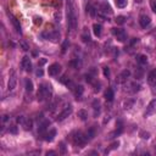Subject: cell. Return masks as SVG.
<instances>
[{
	"label": "cell",
	"instance_id": "1",
	"mask_svg": "<svg viewBox=\"0 0 156 156\" xmlns=\"http://www.w3.org/2000/svg\"><path fill=\"white\" fill-rule=\"evenodd\" d=\"M77 12L76 6L72 0H67V25L71 31H76L77 28Z\"/></svg>",
	"mask_w": 156,
	"mask_h": 156
},
{
	"label": "cell",
	"instance_id": "2",
	"mask_svg": "<svg viewBox=\"0 0 156 156\" xmlns=\"http://www.w3.org/2000/svg\"><path fill=\"white\" fill-rule=\"evenodd\" d=\"M37 96H38L39 101H44L46 99H50V96H51V87L48 84H42L39 87Z\"/></svg>",
	"mask_w": 156,
	"mask_h": 156
},
{
	"label": "cell",
	"instance_id": "3",
	"mask_svg": "<svg viewBox=\"0 0 156 156\" xmlns=\"http://www.w3.org/2000/svg\"><path fill=\"white\" fill-rule=\"evenodd\" d=\"M87 140H88L87 137L82 134L81 132L76 133L75 137H73V142H75V144H76V145H78V146H84L85 143H87Z\"/></svg>",
	"mask_w": 156,
	"mask_h": 156
},
{
	"label": "cell",
	"instance_id": "4",
	"mask_svg": "<svg viewBox=\"0 0 156 156\" xmlns=\"http://www.w3.org/2000/svg\"><path fill=\"white\" fill-rule=\"evenodd\" d=\"M72 114V106L70 105V106H67V107H65L64 110L61 111L60 114H59V116H57V118H56V121H59V122H61V121H64V120H66L70 115Z\"/></svg>",
	"mask_w": 156,
	"mask_h": 156
},
{
	"label": "cell",
	"instance_id": "5",
	"mask_svg": "<svg viewBox=\"0 0 156 156\" xmlns=\"http://www.w3.org/2000/svg\"><path fill=\"white\" fill-rule=\"evenodd\" d=\"M155 112H156V100H151L149 103V105L146 106V111H145V114H144V116L149 117L151 115H154Z\"/></svg>",
	"mask_w": 156,
	"mask_h": 156
},
{
	"label": "cell",
	"instance_id": "6",
	"mask_svg": "<svg viewBox=\"0 0 156 156\" xmlns=\"http://www.w3.org/2000/svg\"><path fill=\"white\" fill-rule=\"evenodd\" d=\"M61 71V65L57 64V62H55V64H51L49 66V68H48V73H49L50 76H56L59 75V72Z\"/></svg>",
	"mask_w": 156,
	"mask_h": 156
},
{
	"label": "cell",
	"instance_id": "7",
	"mask_svg": "<svg viewBox=\"0 0 156 156\" xmlns=\"http://www.w3.org/2000/svg\"><path fill=\"white\" fill-rule=\"evenodd\" d=\"M112 33H114V36H116V38L118 39L120 42H124V40H126V33H124L123 29L112 28Z\"/></svg>",
	"mask_w": 156,
	"mask_h": 156
},
{
	"label": "cell",
	"instance_id": "8",
	"mask_svg": "<svg viewBox=\"0 0 156 156\" xmlns=\"http://www.w3.org/2000/svg\"><path fill=\"white\" fill-rule=\"evenodd\" d=\"M16 83H17V79H16V73L14 71L11 72V76L9 78V83H7V89L9 90H14L16 88Z\"/></svg>",
	"mask_w": 156,
	"mask_h": 156
},
{
	"label": "cell",
	"instance_id": "9",
	"mask_svg": "<svg viewBox=\"0 0 156 156\" xmlns=\"http://www.w3.org/2000/svg\"><path fill=\"white\" fill-rule=\"evenodd\" d=\"M22 67L26 72H31L32 71V62H31V59L28 56H25L22 59Z\"/></svg>",
	"mask_w": 156,
	"mask_h": 156
},
{
	"label": "cell",
	"instance_id": "10",
	"mask_svg": "<svg viewBox=\"0 0 156 156\" xmlns=\"http://www.w3.org/2000/svg\"><path fill=\"white\" fill-rule=\"evenodd\" d=\"M150 22H151V20H150V17L148 15H142L140 18H139V23H140V26H142L143 28H145L146 26H149Z\"/></svg>",
	"mask_w": 156,
	"mask_h": 156
},
{
	"label": "cell",
	"instance_id": "11",
	"mask_svg": "<svg viewBox=\"0 0 156 156\" xmlns=\"http://www.w3.org/2000/svg\"><path fill=\"white\" fill-rule=\"evenodd\" d=\"M50 126V122L49 121H44V122H42V123L39 124V128H38V133L39 134H44L46 132V129H48V127Z\"/></svg>",
	"mask_w": 156,
	"mask_h": 156
},
{
	"label": "cell",
	"instance_id": "12",
	"mask_svg": "<svg viewBox=\"0 0 156 156\" xmlns=\"http://www.w3.org/2000/svg\"><path fill=\"white\" fill-rule=\"evenodd\" d=\"M10 17H11V22H12V25H14L15 29H16V32H17V33H21V25H20L18 20L15 17V16H12V15H11Z\"/></svg>",
	"mask_w": 156,
	"mask_h": 156
},
{
	"label": "cell",
	"instance_id": "13",
	"mask_svg": "<svg viewBox=\"0 0 156 156\" xmlns=\"http://www.w3.org/2000/svg\"><path fill=\"white\" fill-rule=\"evenodd\" d=\"M115 98V94H114V90L111 88H107L106 92H105V99L107 100V101H112Z\"/></svg>",
	"mask_w": 156,
	"mask_h": 156
},
{
	"label": "cell",
	"instance_id": "14",
	"mask_svg": "<svg viewBox=\"0 0 156 156\" xmlns=\"http://www.w3.org/2000/svg\"><path fill=\"white\" fill-rule=\"evenodd\" d=\"M100 11H101V14H105V15H111L112 14V10H111V7L107 5V4H103L101 6H100Z\"/></svg>",
	"mask_w": 156,
	"mask_h": 156
},
{
	"label": "cell",
	"instance_id": "15",
	"mask_svg": "<svg viewBox=\"0 0 156 156\" xmlns=\"http://www.w3.org/2000/svg\"><path fill=\"white\" fill-rule=\"evenodd\" d=\"M55 135H56V129H51L49 133H46V134H45V138H44V139H45L46 142H53Z\"/></svg>",
	"mask_w": 156,
	"mask_h": 156
},
{
	"label": "cell",
	"instance_id": "16",
	"mask_svg": "<svg viewBox=\"0 0 156 156\" xmlns=\"http://www.w3.org/2000/svg\"><path fill=\"white\" fill-rule=\"evenodd\" d=\"M93 32H94V34H95L96 37L101 36V25H99V23H94V25H93Z\"/></svg>",
	"mask_w": 156,
	"mask_h": 156
},
{
	"label": "cell",
	"instance_id": "17",
	"mask_svg": "<svg viewBox=\"0 0 156 156\" xmlns=\"http://www.w3.org/2000/svg\"><path fill=\"white\" fill-rule=\"evenodd\" d=\"M25 84H26V90H28V92H32L33 89H34V85H33V82L31 79H26L25 81Z\"/></svg>",
	"mask_w": 156,
	"mask_h": 156
},
{
	"label": "cell",
	"instance_id": "18",
	"mask_svg": "<svg viewBox=\"0 0 156 156\" xmlns=\"http://www.w3.org/2000/svg\"><path fill=\"white\" fill-rule=\"evenodd\" d=\"M78 117H79L82 121H85L88 118V112L85 110H79L78 111Z\"/></svg>",
	"mask_w": 156,
	"mask_h": 156
},
{
	"label": "cell",
	"instance_id": "19",
	"mask_svg": "<svg viewBox=\"0 0 156 156\" xmlns=\"http://www.w3.org/2000/svg\"><path fill=\"white\" fill-rule=\"evenodd\" d=\"M137 61H138V64H140V65H145L146 62H148V56H146V55H139Z\"/></svg>",
	"mask_w": 156,
	"mask_h": 156
},
{
	"label": "cell",
	"instance_id": "20",
	"mask_svg": "<svg viewBox=\"0 0 156 156\" xmlns=\"http://www.w3.org/2000/svg\"><path fill=\"white\" fill-rule=\"evenodd\" d=\"M148 81H149L150 84H155L156 83V75H155V72H150L149 73V77H148Z\"/></svg>",
	"mask_w": 156,
	"mask_h": 156
},
{
	"label": "cell",
	"instance_id": "21",
	"mask_svg": "<svg viewBox=\"0 0 156 156\" xmlns=\"http://www.w3.org/2000/svg\"><path fill=\"white\" fill-rule=\"evenodd\" d=\"M48 38H50L53 42H57V39H60V33H57V32L50 33L49 36H48Z\"/></svg>",
	"mask_w": 156,
	"mask_h": 156
},
{
	"label": "cell",
	"instance_id": "22",
	"mask_svg": "<svg viewBox=\"0 0 156 156\" xmlns=\"http://www.w3.org/2000/svg\"><path fill=\"white\" fill-rule=\"evenodd\" d=\"M83 87L82 85H77V87H75V94H76V96H81L82 94H83Z\"/></svg>",
	"mask_w": 156,
	"mask_h": 156
},
{
	"label": "cell",
	"instance_id": "23",
	"mask_svg": "<svg viewBox=\"0 0 156 156\" xmlns=\"http://www.w3.org/2000/svg\"><path fill=\"white\" fill-rule=\"evenodd\" d=\"M116 5H117V7L123 9V7H126V5H127V0H116Z\"/></svg>",
	"mask_w": 156,
	"mask_h": 156
},
{
	"label": "cell",
	"instance_id": "24",
	"mask_svg": "<svg viewBox=\"0 0 156 156\" xmlns=\"http://www.w3.org/2000/svg\"><path fill=\"white\" fill-rule=\"evenodd\" d=\"M22 126H23V128H25L26 131H31V129H32V121H31V120L26 121Z\"/></svg>",
	"mask_w": 156,
	"mask_h": 156
},
{
	"label": "cell",
	"instance_id": "25",
	"mask_svg": "<svg viewBox=\"0 0 156 156\" xmlns=\"http://www.w3.org/2000/svg\"><path fill=\"white\" fill-rule=\"evenodd\" d=\"M115 21H116L117 25H123L124 22H126V17L124 16H117Z\"/></svg>",
	"mask_w": 156,
	"mask_h": 156
},
{
	"label": "cell",
	"instance_id": "26",
	"mask_svg": "<svg viewBox=\"0 0 156 156\" xmlns=\"http://www.w3.org/2000/svg\"><path fill=\"white\" fill-rule=\"evenodd\" d=\"M94 134H95V133H94V129H89L88 132H87V134H85V137H87V139H88V140H90V139H93L94 138Z\"/></svg>",
	"mask_w": 156,
	"mask_h": 156
},
{
	"label": "cell",
	"instance_id": "27",
	"mask_svg": "<svg viewBox=\"0 0 156 156\" xmlns=\"http://www.w3.org/2000/svg\"><path fill=\"white\" fill-rule=\"evenodd\" d=\"M139 135H140V137H142L143 139H149L150 138V133L149 132H140V133H139Z\"/></svg>",
	"mask_w": 156,
	"mask_h": 156
},
{
	"label": "cell",
	"instance_id": "28",
	"mask_svg": "<svg viewBox=\"0 0 156 156\" xmlns=\"http://www.w3.org/2000/svg\"><path fill=\"white\" fill-rule=\"evenodd\" d=\"M33 22H34V25L39 26V25H42L43 20H42V17H39V16H36V17L33 18Z\"/></svg>",
	"mask_w": 156,
	"mask_h": 156
},
{
	"label": "cell",
	"instance_id": "29",
	"mask_svg": "<svg viewBox=\"0 0 156 156\" xmlns=\"http://www.w3.org/2000/svg\"><path fill=\"white\" fill-rule=\"evenodd\" d=\"M9 132H10V133H12V134H17L18 129H17V127H16V126H10V127H9Z\"/></svg>",
	"mask_w": 156,
	"mask_h": 156
},
{
	"label": "cell",
	"instance_id": "30",
	"mask_svg": "<svg viewBox=\"0 0 156 156\" xmlns=\"http://www.w3.org/2000/svg\"><path fill=\"white\" fill-rule=\"evenodd\" d=\"M129 75H131V72L128 71V70H126V71H123L122 73H121V78H123V79L124 78H128L129 77Z\"/></svg>",
	"mask_w": 156,
	"mask_h": 156
},
{
	"label": "cell",
	"instance_id": "31",
	"mask_svg": "<svg viewBox=\"0 0 156 156\" xmlns=\"http://www.w3.org/2000/svg\"><path fill=\"white\" fill-rule=\"evenodd\" d=\"M60 153L61 154H66V146H65L64 143H60Z\"/></svg>",
	"mask_w": 156,
	"mask_h": 156
},
{
	"label": "cell",
	"instance_id": "32",
	"mask_svg": "<svg viewBox=\"0 0 156 156\" xmlns=\"http://www.w3.org/2000/svg\"><path fill=\"white\" fill-rule=\"evenodd\" d=\"M118 145H120V143H118V142L112 143V144H111V148L109 150H106V153H107V151H110V150H112V149H116V148H118Z\"/></svg>",
	"mask_w": 156,
	"mask_h": 156
},
{
	"label": "cell",
	"instance_id": "33",
	"mask_svg": "<svg viewBox=\"0 0 156 156\" xmlns=\"http://www.w3.org/2000/svg\"><path fill=\"white\" fill-rule=\"evenodd\" d=\"M16 121H17V123H20V124H23V123L26 122V120L23 118V116H18V117H17V120H16Z\"/></svg>",
	"mask_w": 156,
	"mask_h": 156
},
{
	"label": "cell",
	"instance_id": "34",
	"mask_svg": "<svg viewBox=\"0 0 156 156\" xmlns=\"http://www.w3.org/2000/svg\"><path fill=\"white\" fill-rule=\"evenodd\" d=\"M87 11H89V14L92 15V16H94V15H95V11H94V7H92V6H87Z\"/></svg>",
	"mask_w": 156,
	"mask_h": 156
},
{
	"label": "cell",
	"instance_id": "35",
	"mask_svg": "<svg viewBox=\"0 0 156 156\" xmlns=\"http://www.w3.org/2000/svg\"><path fill=\"white\" fill-rule=\"evenodd\" d=\"M104 76H105V77H109V76H110V70H109V67H104Z\"/></svg>",
	"mask_w": 156,
	"mask_h": 156
},
{
	"label": "cell",
	"instance_id": "36",
	"mask_svg": "<svg viewBox=\"0 0 156 156\" xmlns=\"http://www.w3.org/2000/svg\"><path fill=\"white\" fill-rule=\"evenodd\" d=\"M67 45H68V40H65L64 44H62V53H65V51H66V49H67Z\"/></svg>",
	"mask_w": 156,
	"mask_h": 156
},
{
	"label": "cell",
	"instance_id": "37",
	"mask_svg": "<svg viewBox=\"0 0 156 156\" xmlns=\"http://www.w3.org/2000/svg\"><path fill=\"white\" fill-rule=\"evenodd\" d=\"M93 106H94V110H98V111H99V106H100V104L99 103H98V101H96V100H95V101H94V104H93Z\"/></svg>",
	"mask_w": 156,
	"mask_h": 156
},
{
	"label": "cell",
	"instance_id": "38",
	"mask_svg": "<svg viewBox=\"0 0 156 156\" xmlns=\"http://www.w3.org/2000/svg\"><path fill=\"white\" fill-rule=\"evenodd\" d=\"M82 39H83V42H89V40H90L89 36H87V34H83V36H82Z\"/></svg>",
	"mask_w": 156,
	"mask_h": 156
},
{
	"label": "cell",
	"instance_id": "39",
	"mask_svg": "<svg viewBox=\"0 0 156 156\" xmlns=\"http://www.w3.org/2000/svg\"><path fill=\"white\" fill-rule=\"evenodd\" d=\"M36 73H37V76H38V77H42V76H43V73H44V72H43V70H42V68H39V70H37V72H36Z\"/></svg>",
	"mask_w": 156,
	"mask_h": 156
},
{
	"label": "cell",
	"instance_id": "40",
	"mask_svg": "<svg viewBox=\"0 0 156 156\" xmlns=\"http://www.w3.org/2000/svg\"><path fill=\"white\" fill-rule=\"evenodd\" d=\"M151 9H153V11L156 14V3H153V4H151Z\"/></svg>",
	"mask_w": 156,
	"mask_h": 156
},
{
	"label": "cell",
	"instance_id": "41",
	"mask_svg": "<svg viewBox=\"0 0 156 156\" xmlns=\"http://www.w3.org/2000/svg\"><path fill=\"white\" fill-rule=\"evenodd\" d=\"M85 79H87V82H89V83H92V82H93V79H92L90 76H85Z\"/></svg>",
	"mask_w": 156,
	"mask_h": 156
},
{
	"label": "cell",
	"instance_id": "42",
	"mask_svg": "<svg viewBox=\"0 0 156 156\" xmlns=\"http://www.w3.org/2000/svg\"><path fill=\"white\" fill-rule=\"evenodd\" d=\"M44 64H46V59H42V60L39 61V65L42 66V65H44Z\"/></svg>",
	"mask_w": 156,
	"mask_h": 156
},
{
	"label": "cell",
	"instance_id": "43",
	"mask_svg": "<svg viewBox=\"0 0 156 156\" xmlns=\"http://www.w3.org/2000/svg\"><path fill=\"white\" fill-rule=\"evenodd\" d=\"M46 155H48V156H49V155H56V153H55V151H48Z\"/></svg>",
	"mask_w": 156,
	"mask_h": 156
},
{
	"label": "cell",
	"instance_id": "44",
	"mask_svg": "<svg viewBox=\"0 0 156 156\" xmlns=\"http://www.w3.org/2000/svg\"><path fill=\"white\" fill-rule=\"evenodd\" d=\"M55 18H56V21L59 22V21H60V15H59V14H55Z\"/></svg>",
	"mask_w": 156,
	"mask_h": 156
},
{
	"label": "cell",
	"instance_id": "45",
	"mask_svg": "<svg viewBox=\"0 0 156 156\" xmlns=\"http://www.w3.org/2000/svg\"><path fill=\"white\" fill-rule=\"evenodd\" d=\"M3 121H4V122H6V121H7V116H6V115L3 117Z\"/></svg>",
	"mask_w": 156,
	"mask_h": 156
},
{
	"label": "cell",
	"instance_id": "46",
	"mask_svg": "<svg viewBox=\"0 0 156 156\" xmlns=\"http://www.w3.org/2000/svg\"><path fill=\"white\" fill-rule=\"evenodd\" d=\"M135 3H137V4H140V3H143V0H135Z\"/></svg>",
	"mask_w": 156,
	"mask_h": 156
},
{
	"label": "cell",
	"instance_id": "47",
	"mask_svg": "<svg viewBox=\"0 0 156 156\" xmlns=\"http://www.w3.org/2000/svg\"><path fill=\"white\" fill-rule=\"evenodd\" d=\"M154 72H155V75H156V70H154Z\"/></svg>",
	"mask_w": 156,
	"mask_h": 156
}]
</instances>
